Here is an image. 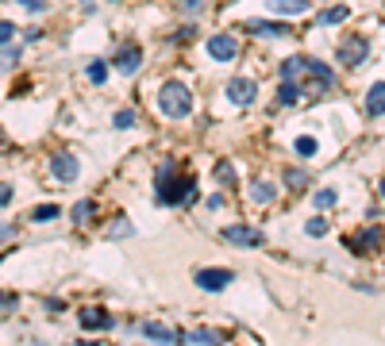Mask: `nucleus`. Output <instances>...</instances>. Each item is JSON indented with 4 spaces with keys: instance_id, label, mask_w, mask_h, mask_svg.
Instances as JSON below:
<instances>
[{
    "instance_id": "f8f14e48",
    "label": "nucleus",
    "mask_w": 385,
    "mask_h": 346,
    "mask_svg": "<svg viewBox=\"0 0 385 346\" xmlns=\"http://www.w3.org/2000/svg\"><path fill=\"white\" fill-rule=\"evenodd\" d=\"M143 339H154V342H182V331L177 327H166V323H154V319H146L143 327Z\"/></svg>"
},
{
    "instance_id": "e433bc0d",
    "label": "nucleus",
    "mask_w": 385,
    "mask_h": 346,
    "mask_svg": "<svg viewBox=\"0 0 385 346\" xmlns=\"http://www.w3.org/2000/svg\"><path fill=\"white\" fill-rule=\"evenodd\" d=\"M15 231H20L15 224H0V243H8V238H15Z\"/></svg>"
},
{
    "instance_id": "a878e982",
    "label": "nucleus",
    "mask_w": 385,
    "mask_h": 346,
    "mask_svg": "<svg viewBox=\"0 0 385 346\" xmlns=\"http://www.w3.org/2000/svg\"><path fill=\"white\" fill-rule=\"evenodd\" d=\"M285 185H289L293 193H301V188L308 185V173H305V169H293V166H289V169H285Z\"/></svg>"
},
{
    "instance_id": "2eb2a0df",
    "label": "nucleus",
    "mask_w": 385,
    "mask_h": 346,
    "mask_svg": "<svg viewBox=\"0 0 385 346\" xmlns=\"http://www.w3.org/2000/svg\"><path fill=\"white\" fill-rule=\"evenodd\" d=\"M81 327H85V331H108L112 316L104 308H81Z\"/></svg>"
},
{
    "instance_id": "f03ea898",
    "label": "nucleus",
    "mask_w": 385,
    "mask_h": 346,
    "mask_svg": "<svg viewBox=\"0 0 385 346\" xmlns=\"http://www.w3.org/2000/svg\"><path fill=\"white\" fill-rule=\"evenodd\" d=\"M301 96H308V101H316V96H324L327 89L335 85V73L332 65L316 62V58H305V70H301Z\"/></svg>"
},
{
    "instance_id": "a211bd4d",
    "label": "nucleus",
    "mask_w": 385,
    "mask_h": 346,
    "mask_svg": "<svg viewBox=\"0 0 385 346\" xmlns=\"http://www.w3.org/2000/svg\"><path fill=\"white\" fill-rule=\"evenodd\" d=\"M277 15H305L308 12V0H270Z\"/></svg>"
},
{
    "instance_id": "20e7f679",
    "label": "nucleus",
    "mask_w": 385,
    "mask_h": 346,
    "mask_svg": "<svg viewBox=\"0 0 385 346\" xmlns=\"http://www.w3.org/2000/svg\"><path fill=\"white\" fill-rule=\"evenodd\" d=\"M381 246H385V231H381V227H366V231H358V235L347 238V250L358 254V258H366V254L381 250Z\"/></svg>"
},
{
    "instance_id": "bb28decb",
    "label": "nucleus",
    "mask_w": 385,
    "mask_h": 346,
    "mask_svg": "<svg viewBox=\"0 0 385 346\" xmlns=\"http://www.w3.org/2000/svg\"><path fill=\"white\" fill-rule=\"evenodd\" d=\"M335 200H339V196H335V188H320V193H313V204L316 208H335Z\"/></svg>"
},
{
    "instance_id": "4be33fe9",
    "label": "nucleus",
    "mask_w": 385,
    "mask_h": 346,
    "mask_svg": "<svg viewBox=\"0 0 385 346\" xmlns=\"http://www.w3.org/2000/svg\"><path fill=\"white\" fill-rule=\"evenodd\" d=\"M216 181L224 188H235V181H239V173H235L232 162H216Z\"/></svg>"
},
{
    "instance_id": "ea45409f",
    "label": "nucleus",
    "mask_w": 385,
    "mask_h": 346,
    "mask_svg": "<svg viewBox=\"0 0 385 346\" xmlns=\"http://www.w3.org/2000/svg\"><path fill=\"white\" fill-rule=\"evenodd\" d=\"M381 196H385V177H381Z\"/></svg>"
},
{
    "instance_id": "cd10ccee",
    "label": "nucleus",
    "mask_w": 385,
    "mask_h": 346,
    "mask_svg": "<svg viewBox=\"0 0 385 346\" xmlns=\"http://www.w3.org/2000/svg\"><path fill=\"white\" fill-rule=\"evenodd\" d=\"M293 150H297L301 158H313V154H316V139L313 135H301L297 143H293Z\"/></svg>"
},
{
    "instance_id": "dca6fc26",
    "label": "nucleus",
    "mask_w": 385,
    "mask_h": 346,
    "mask_svg": "<svg viewBox=\"0 0 385 346\" xmlns=\"http://www.w3.org/2000/svg\"><path fill=\"white\" fill-rule=\"evenodd\" d=\"M347 15H351L347 4H332V8H324V12L316 15V23H320V27H335V23H343Z\"/></svg>"
},
{
    "instance_id": "58836bf2",
    "label": "nucleus",
    "mask_w": 385,
    "mask_h": 346,
    "mask_svg": "<svg viewBox=\"0 0 385 346\" xmlns=\"http://www.w3.org/2000/svg\"><path fill=\"white\" fill-rule=\"evenodd\" d=\"M12 204V185H0V208H8Z\"/></svg>"
},
{
    "instance_id": "72a5a7b5",
    "label": "nucleus",
    "mask_w": 385,
    "mask_h": 346,
    "mask_svg": "<svg viewBox=\"0 0 385 346\" xmlns=\"http://www.w3.org/2000/svg\"><path fill=\"white\" fill-rule=\"evenodd\" d=\"M305 231H308L313 238H320V235H327V219H308Z\"/></svg>"
},
{
    "instance_id": "a19ab883",
    "label": "nucleus",
    "mask_w": 385,
    "mask_h": 346,
    "mask_svg": "<svg viewBox=\"0 0 385 346\" xmlns=\"http://www.w3.org/2000/svg\"><path fill=\"white\" fill-rule=\"evenodd\" d=\"M0 143H4V131H0Z\"/></svg>"
},
{
    "instance_id": "39448f33",
    "label": "nucleus",
    "mask_w": 385,
    "mask_h": 346,
    "mask_svg": "<svg viewBox=\"0 0 385 346\" xmlns=\"http://www.w3.org/2000/svg\"><path fill=\"white\" fill-rule=\"evenodd\" d=\"M366 54H370V39L366 35H351V39H343L339 43V65H351V70H355V65H362L366 62Z\"/></svg>"
},
{
    "instance_id": "f257e3e1",
    "label": "nucleus",
    "mask_w": 385,
    "mask_h": 346,
    "mask_svg": "<svg viewBox=\"0 0 385 346\" xmlns=\"http://www.w3.org/2000/svg\"><path fill=\"white\" fill-rule=\"evenodd\" d=\"M196 193V181L189 173H177L174 162H166V166H158V204H170V208H177V204L193 200Z\"/></svg>"
},
{
    "instance_id": "0eeeda50",
    "label": "nucleus",
    "mask_w": 385,
    "mask_h": 346,
    "mask_svg": "<svg viewBox=\"0 0 385 346\" xmlns=\"http://www.w3.org/2000/svg\"><path fill=\"white\" fill-rule=\"evenodd\" d=\"M224 238L232 246H247V250H255V246L266 243V235H262L258 227H247V224H232V227H224Z\"/></svg>"
},
{
    "instance_id": "79ce46f5",
    "label": "nucleus",
    "mask_w": 385,
    "mask_h": 346,
    "mask_svg": "<svg viewBox=\"0 0 385 346\" xmlns=\"http://www.w3.org/2000/svg\"><path fill=\"white\" fill-rule=\"evenodd\" d=\"M112 4H120V0H112Z\"/></svg>"
},
{
    "instance_id": "393cba45",
    "label": "nucleus",
    "mask_w": 385,
    "mask_h": 346,
    "mask_svg": "<svg viewBox=\"0 0 385 346\" xmlns=\"http://www.w3.org/2000/svg\"><path fill=\"white\" fill-rule=\"evenodd\" d=\"M93 212H96L93 200H77V204H73V224H89V219H93Z\"/></svg>"
},
{
    "instance_id": "aec40b11",
    "label": "nucleus",
    "mask_w": 385,
    "mask_h": 346,
    "mask_svg": "<svg viewBox=\"0 0 385 346\" xmlns=\"http://www.w3.org/2000/svg\"><path fill=\"white\" fill-rule=\"evenodd\" d=\"M297 101H301V85L297 81H282V89H277V104L289 108V104H297Z\"/></svg>"
},
{
    "instance_id": "ddd939ff",
    "label": "nucleus",
    "mask_w": 385,
    "mask_h": 346,
    "mask_svg": "<svg viewBox=\"0 0 385 346\" xmlns=\"http://www.w3.org/2000/svg\"><path fill=\"white\" fill-rule=\"evenodd\" d=\"M247 31H251V35H258V39H285V35H293L285 23H274V20H251Z\"/></svg>"
},
{
    "instance_id": "2f4dec72",
    "label": "nucleus",
    "mask_w": 385,
    "mask_h": 346,
    "mask_svg": "<svg viewBox=\"0 0 385 346\" xmlns=\"http://www.w3.org/2000/svg\"><path fill=\"white\" fill-rule=\"evenodd\" d=\"M135 120H139V115L131 108H124V112H116V120H112V123H116L120 131H127V127H135Z\"/></svg>"
},
{
    "instance_id": "412c9836",
    "label": "nucleus",
    "mask_w": 385,
    "mask_h": 346,
    "mask_svg": "<svg viewBox=\"0 0 385 346\" xmlns=\"http://www.w3.org/2000/svg\"><path fill=\"white\" fill-rule=\"evenodd\" d=\"M20 58H23V51L15 43H4L0 46V70H15L20 65Z\"/></svg>"
},
{
    "instance_id": "c9c22d12",
    "label": "nucleus",
    "mask_w": 385,
    "mask_h": 346,
    "mask_svg": "<svg viewBox=\"0 0 385 346\" xmlns=\"http://www.w3.org/2000/svg\"><path fill=\"white\" fill-rule=\"evenodd\" d=\"M15 4H23V8H27V12H46V0H15Z\"/></svg>"
},
{
    "instance_id": "9d476101",
    "label": "nucleus",
    "mask_w": 385,
    "mask_h": 346,
    "mask_svg": "<svg viewBox=\"0 0 385 346\" xmlns=\"http://www.w3.org/2000/svg\"><path fill=\"white\" fill-rule=\"evenodd\" d=\"M139 62H143V51H139V43H124L116 51V58H112V65H116L120 73H135Z\"/></svg>"
},
{
    "instance_id": "f3484780",
    "label": "nucleus",
    "mask_w": 385,
    "mask_h": 346,
    "mask_svg": "<svg viewBox=\"0 0 385 346\" xmlns=\"http://www.w3.org/2000/svg\"><path fill=\"white\" fill-rule=\"evenodd\" d=\"M366 112H370V115H385V81L370 85V93H366Z\"/></svg>"
},
{
    "instance_id": "6ab92c4d",
    "label": "nucleus",
    "mask_w": 385,
    "mask_h": 346,
    "mask_svg": "<svg viewBox=\"0 0 385 346\" xmlns=\"http://www.w3.org/2000/svg\"><path fill=\"white\" fill-rule=\"evenodd\" d=\"M251 200L266 208V204H274V200H277V188L270 185V181H255V188H251Z\"/></svg>"
},
{
    "instance_id": "f704fd0d",
    "label": "nucleus",
    "mask_w": 385,
    "mask_h": 346,
    "mask_svg": "<svg viewBox=\"0 0 385 346\" xmlns=\"http://www.w3.org/2000/svg\"><path fill=\"white\" fill-rule=\"evenodd\" d=\"M12 35H15V23L12 20H0V46L12 43Z\"/></svg>"
},
{
    "instance_id": "7ed1b4c3",
    "label": "nucleus",
    "mask_w": 385,
    "mask_h": 346,
    "mask_svg": "<svg viewBox=\"0 0 385 346\" xmlns=\"http://www.w3.org/2000/svg\"><path fill=\"white\" fill-rule=\"evenodd\" d=\"M158 108L166 120H185V115L193 112V93L182 85V81H166L158 93Z\"/></svg>"
},
{
    "instance_id": "9b49d317",
    "label": "nucleus",
    "mask_w": 385,
    "mask_h": 346,
    "mask_svg": "<svg viewBox=\"0 0 385 346\" xmlns=\"http://www.w3.org/2000/svg\"><path fill=\"white\" fill-rule=\"evenodd\" d=\"M208 54L216 58V62H232V58L239 54V43H235V35H212L208 39Z\"/></svg>"
},
{
    "instance_id": "7c9ffc66",
    "label": "nucleus",
    "mask_w": 385,
    "mask_h": 346,
    "mask_svg": "<svg viewBox=\"0 0 385 346\" xmlns=\"http://www.w3.org/2000/svg\"><path fill=\"white\" fill-rule=\"evenodd\" d=\"M20 308V293H4L0 288V312H15Z\"/></svg>"
},
{
    "instance_id": "c85d7f7f",
    "label": "nucleus",
    "mask_w": 385,
    "mask_h": 346,
    "mask_svg": "<svg viewBox=\"0 0 385 346\" xmlns=\"http://www.w3.org/2000/svg\"><path fill=\"white\" fill-rule=\"evenodd\" d=\"M174 8L182 15H201L204 12V0H174Z\"/></svg>"
},
{
    "instance_id": "4c0bfd02",
    "label": "nucleus",
    "mask_w": 385,
    "mask_h": 346,
    "mask_svg": "<svg viewBox=\"0 0 385 346\" xmlns=\"http://www.w3.org/2000/svg\"><path fill=\"white\" fill-rule=\"evenodd\" d=\"M46 312H54V316H58V312H65V300H58V296H51V300H46Z\"/></svg>"
},
{
    "instance_id": "5701e85b",
    "label": "nucleus",
    "mask_w": 385,
    "mask_h": 346,
    "mask_svg": "<svg viewBox=\"0 0 385 346\" xmlns=\"http://www.w3.org/2000/svg\"><path fill=\"white\" fill-rule=\"evenodd\" d=\"M58 216H62L58 204H39V208L31 212V219H35V224H51V219H58Z\"/></svg>"
},
{
    "instance_id": "b1692460",
    "label": "nucleus",
    "mask_w": 385,
    "mask_h": 346,
    "mask_svg": "<svg viewBox=\"0 0 385 346\" xmlns=\"http://www.w3.org/2000/svg\"><path fill=\"white\" fill-rule=\"evenodd\" d=\"M85 73H89V81H93V85H104V81H108V65H104L101 58H93Z\"/></svg>"
},
{
    "instance_id": "6e6552de",
    "label": "nucleus",
    "mask_w": 385,
    "mask_h": 346,
    "mask_svg": "<svg viewBox=\"0 0 385 346\" xmlns=\"http://www.w3.org/2000/svg\"><path fill=\"white\" fill-rule=\"evenodd\" d=\"M255 96H258V85H255L251 77H232V81H227V101H232V104L247 108Z\"/></svg>"
},
{
    "instance_id": "423d86ee",
    "label": "nucleus",
    "mask_w": 385,
    "mask_h": 346,
    "mask_svg": "<svg viewBox=\"0 0 385 346\" xmlns=\"http://www.w3.org/2000/svg\"><path fill=\"white\" fill-rule=\"evenodd\" d=\"M193 281L201 285L204 293H224V288L235 281V274H232V269H216V266H208V269H196Z\"/></svg>"
},
{
    "instance_id": "c756f323",
    "label": "nucleus",
    "mask_w": 385,
    "mask_h": 346,
    "mask_svg": "<svg viewBox=\"0 0 385 346\" xmlns=\"http://www.w3.org/2000/svg\"><path fill=\"white\" fill-rule=\"evenodd\" d=\"M196 39V27L189 23V27H182V31H174V35H170V43H177V46H185V43H193Z\"/></svg>"
},
{
    "instance_id": "4468645a",
    "label": "nucleus",
    "mask_w": 385,
    "mask_h": 346,
    "mask_svg": "<svg viewBox=\"0 0 385 346\" xmlns=\"http://www.w3.org/2000/svg\"><path fill=\"white\" fill-rule=\"evenodd\" d=\"M182 342L216 346V342H227V335H224V331H208V327H193V331H182Z\"/></svg>"
},
{
    "instance_id": "1a4fd4ad",
    "label": "nucleus",
    "mask_w": 385,
    "mask_h": 346,
    "mask_svg": "<svg viewBox=\"0 0 385 346\" xmlns=\"http://www.w3.org/2000/svg\"><path fill=\"white\" fill-rule=\"evenodd\" d=\"M51 173H54L58 181H65V185H70V181L81 177V162L73 158V154H54V158H51Z\"/></svg>"
},
{
    "instance_id": "473e14b6",
    "label": "nucleus",
    "mask_w": 385,
    "mask_h": 346,
    "mask_svg": "<svg viewBox=\"0 0 385 346\" xmlns=\"http://www.w3.org/2000/svg\"><path fill=\"white\" fill-rule=\"evenodd\" d=\"M131 231H135V227H131L127 219H116V224H112V231H108V238H127Z\"/></svg>"
}]
</instances>
